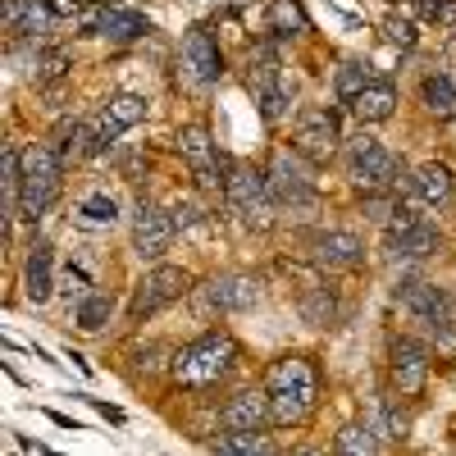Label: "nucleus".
I'll list each match as a JSON object with an SVG mask.
<instances>
[{
	"label": "nucleus",
	"mask_w": 456,
	"mask_h": 456,
	"mask_svg": "<svg viewBox=\"0 0 456 456\" xmlns=\"http://www.w3.org/2000/svg\"><path fill=\"white\" fill-rule=\"evenodd\" d=\"M183 73H187V83H192V87H210V83H219L224 55H219L215 37H210L206 28L187 32V42H183Z\"/></svg>",
	"instance_id": "obj_10"
},
{
	"label": "nucleus",
	"mask_w": 456,
	"mask_h": 456,
	"mask_svg": "<svg viewBox=\"0 0 456 456\" xmlns=\"http://www.w3.org/2000/svg\"><path fill=\"white\" fill-rule=\"evenodd\" d=\"M114 219H119V201H114L110 192H92L78 206V224H87V228H110Z\"/></svg>",
	"instance_id": "obj_27"
},
{
	"label": "nucleus",
	"mask_w": 456,
	"mask_h": 456,
	"mask_svg": "<svg viewBox=\"0 0 456 456\" xmlns=\"http://www.w3.org/2000/svg\"><path fill=\"white\" fill-rule=\"evenodd\" d=\"M224 197H228V206H238V210H247V215H260L265 210V201H274L270 197V174H256V169H233L224 178Z\"/></svg>",
	"instance_id": "obj_13"
},
{
	"label": "nucleus",
	"mask_w": 456,
	"mask_h": 456,
	"mask_svg": "<svg viewBox=\"0 0 456 456\" xmlns=\"http://www.w3.org/2000/svg\"><path fill=\"white\" fill-rule=\"evenodd\" d=\"M311 256L320 265H329V270H356V265L365 260V242L356 233H315Z\"/></svg>",
	"instance_id": "obj_15"
},
{
	"label": "nucleus",
	"mask_w": 456,
	"mask_h": 456,
	"mask_svg": "<svg viewBox=\"0 0 456 456\" xmlns=\"http://www.w3.org/2000/svg\"><path fill=\"white\" fill-rule=\"evenodd\" d=\"M384 37H388L393 46H415V23L402 19V14H388L384 19Z\"/></svg>",
	"instance_id": "obj_34"
},
{
	"label": "nucleus",
	"mask_w": 456,
	"mask_h": 456,
	"mask_svg": "<svg viewBox=\"0 0 456 456\" xmlns=\"http://www.w3.org/2000/svg\"><path fill=\"white\" fill-rule=\"evenodd\" d=\"M301 315H306V324H315V329H329V324H333V315H338L329 288H315L306 301H301Z\"/></svg>",
	"instance_id": "obj_33"
},
{
	"label": "nucleus",
	"mask_w": 456,
	"mask_h": 456,
	"mask_svg": "<svg viewBox=\"0 0 456 456\" xmlns=\"http://www.w3.org/2000/svg\"><path fill=\"white\" fill-rule=\"evenodd\" d=\"M311 415V402L288 397V393H270V425H301Z\"/></svg>",
	"instance_id": "obj_31"
},
{
	"label": "nucleus",
	"mask_w": 456,
	"mask_h": 456,
	"mask_svg": "<svg viewBox=\"0 0 456 456\" xmlns=\"http://www.w3.org/2000/svg\"><path fill=\"white\" fill-rule=\"evenodd\" d=\"M402 306H406L415 320L434 324V329L456 324V320H452V301H447V292H443V288H434V283H411V288L402 292Z\"/></svg>",
	"instance_id": "obj_14"
},
{
	"label": "nucleus",
	"mask_w": 456,
	"mask_h": 456,
	"mask_svg": "<svg viewBox=\"0 0 456 456\" xmlns=\"http://www.w3.org/2000/svg\"><path fill=\"white\" fill-rule=\"evenodd\" d=\"M374 83V69L370 64H361V60H347L338 73H333V92L342 96V101H356L365 87Z\"/></svg>",
	"instance_id": "obj_23"
},
{
	"label": "nucleus",
	"mask_w": 456,
	"mask_h": 456,
	"mask_svg": "<svg viewBox=\"0 0 456 456\" xmlns=\"http://www.w3.org/2000/svg\"><path fill=\"white\" fill-rule=\"evenodd\" d=\"M210 306L215 311H251L256 301H260V283L251 274H224L210 283Z\"/></svg>",
	"instance_id": "obj_17"
},
{
	"label": "nucleus",
	"mask_w": 456,
	"mask_h": 456,
	"mask_svg": "<svg viewBox=\"0 0 456 456\" xmlns=\"http://www.w3.org/2000/svg\"><path fill=\"white\" fill-rule=\"evenodd\" d=\"M388 247H393V256H402V260H425V256H434V251L443 247V233H438L434 224L415 219L411 228H402V233H388Z\"/></svg>",
	"instance_id": "obj_18"
},
{
	"label": "nucleus",
	"mask_w": 456,
	"mask_h": 456,
	"mask_svg": "<svg viewBox=\"0 0 456 456\" xmlns=\"http://www.w3.org/2000/svg\"><path fill=\"white\" fill-rule=\"evenodd\" d=\"M23 288H28L32 301H46V297L55 292V283H51V247H46V242L32 247V256H28V265H23Z\"/></svg>",
	"instance_id": "obj_22"
},
{
	"label": "nucleus",
	"mask_w": 456,
	"mask_h": 456,
	"mask_svg": "<svg viewBox=\"0 0 456 456\" xmlns=\"http://www.w3.org/2000/svg\"><path fill=\"white\" fill-rule=\"evenodd\" d=\"M333 447L347 452V456H370V452H379V434L370 425H347V429L333 438Z\"/></svg>",
	"instance_id": "obj_29"
},
{
	"label": "nucleus",
	"mask_w": 456,
	"mask_h": 456,
	"mask_svg": "<svg viewBox=\"0 0 456 456\" xmlns=\"http://www.w3.org/2000/svg\"><path fill=\"white\" fill-rule=\"evenodd\" d=\"M270 197H274V206H315V183H311L306 156H301L297 146L274 156V165H270Z\"/></svg>",
	"instance_id": "obj_3"
},
{
	"label": "nucleus",
	"mask_w": 456,
	"mask_h": 456,
	"mask_svg": "<svg viewBox=\"0 0 456 456\" xmlns=\"http://www.w3.org/2000/svg\"><path fill=\"white\" fill-rule=\"evenodd\" d=\"M178 156L192 165V174H197V183L201 187H215L219 178V156H215V142H210V133L201 128V124H192V128H183L178 133Z\"/></svg>",
	"instance_id": "obj_12"
},
{
	"label": "nucleus",
	"mask_w": 456,
	"mask_h": 456,
	"mask_svg": "<svg viewBox=\"0 0 456 456\" xmlns=\"http://www.w3.org/2000/svg\"><path fill=\"white\" fill-rule=\"evenodd\" d=\"M110 311H114V301H110L105 292H92V297H83V306H78V324H83L87 333H96V329L110 324Z\"/></svg>",
	"instance_id": "obj_32"
},
{
	"label": "nucleus",
	"mask_w": 456,
	"mask_h": 456,
	"mask_svg": "<svg viewBox=\"0 0 456 456\" xmlns=\"http://www.w3.org/2000/svg\"><path fill=\"white\" fill-rule=\"evenodd\" d=\"M434 23H438V28H452V23H456V0H438Z\"/></svg>",
	"instance_id": "obj_38"
},
{
	"label": "nucleus",
	"mask_w": 456,
	"mask_h": 456,
	"mask_svg": "<svg viewBox=\"0 0 456 456\" xmlns=\"http://www.w3.org/2000/svg\"><path fill=\"white\" fill-rule=\"evenodd\" d=\"M270 28L279 37H297V32H306V14H301L297 0H274L270 5Z\"/></svg>",
	"instance_id": "obj_30"
},
{
	"label": "nucleus",
	"mask_w": 456,
	"mask_h": 456,
	"mask_svg": "<svg viewBox=\"0 0 456 456\" xmlns=\"http://www.w3.org/2000/svg\"><path fill=\"white\" fill-rule=\"evenodd\" d=\"M83 32H96V37H110V42H137L146 37V19L133 14V10H119V5H83V14L73 19Z\"/></svg>",
	"instance_id": "obj_8"
},
{
	"label": "nucleus",
	"mask_w": 456,
	"mask_h": 456,
	"mask_svg": "<svg viewBox=\"0 0 456 456\" xmlns=\"http://www.w3.org/2000/svg\"><path fill=\"white\" fill-rule=\"evenodd\" d=\"M420 101L434 114H452L456 110V83L447 78V73H429V78L420 83Z\"/></svg>",
	"instance_id": "obj_24"
},
{
	"label": "nucleus",
	"mask_w": 456,
	"mask_h": 456,
	"mask_svg": "<svg viewBox=\"0 0 456 456\" xmlns=\"http://www.w3.org/2000/svg\"><path fill=\"white\" fill-rule=\"evenodd\" d=\"M260 110H265V119H270V124H279L283 119V114H288V92L283 87H270V92H260Z\"/></svg>",
	"instance_id": "obj_35"
},
{
	"label": "nucleus",
	"mask_w": 456,
	"mask_h": 456,
	"mask_svg": "<svg viewBox=\"0 0 456 456\" xmlns=\"http://www.w3.org/2000/svg\"><path fill=\"white\" fill-rule=\"evenodd\" d=\"M388 374H393V388L420 393L425 379H429V347L415 338H397L393 352H388Z\"/></svg>",
	"instance_id": "obj_9"
},
{
	"label": "nucleus",
	"mask_w": 456,
	"mask_h": 456,
	"mask_svg": "<svg viewBox=\"0 0 456 456\" xmlns=\"http://www.w3.org/2000/svg\"><path fill=\"white\" fill-rule=\"evenodd\" d=\"M393 105H397V87L388 83V78H374L356 101H352V114L361 124H384V119H393Z\"/></svg>",
	"instance_id": "obj_20"
},
{
	"label": "nucleus",
	"mask_w": 456,
	"mask_h": 456,
	"mask_svg": "<svg viewBox=\"0 0 456 456\" xmlns=\"http://www.w3.org/2000/svg\"><path fill=\"white\" fill-rule=\"evenodd\" d=\"M187 279L183 270H174V265H156L151 274H142L137 279V288H133V320H146V315H156V311H165L169 301H178L183 292H187Z\"/></svg>",
	"instance_id": "obj_4"
},
{
	"label": "nucleus",
	"mask_w": 456,
	"mask_h": 456,
	"mask_svg": "<svg viewBox=\"0 0 456 456\" xmlns=\"http://www.w3.org/2000/svg\"><path fill=\"white\" fill-rule=\"evenodd\" d=\"M174 233H178V224H174L169 215H160L156 206H142V215H137V224H133V251H137L142 260H160V256L169 251Z\"/></svg>",
	"instance_id": "obj_11"
},
{
	"label": "nucleus",
	"mask_w": 456,
	"mask_h": 456,
	"mask_svg": "<svg viewBox=\"0 0 456 456\" xmlns=\"http://www.w3.org/2000/svg\"><path fill=\"white\" fill-rule=\"evenodd\" d=\"M233 5H238V10H242V5H247V0H233Z\"/></svg>",
	"instance_id": "obj_40"
},
{
	"label": "nucleus",
	"mask_w": 456,
	"mask_h": 456,
	"mask_svg": "<svg viewBox=\"0 0 456 456\" xmlns=\"http://www.w3.org/2000/svg\"><path fill=\"white\" fill-rule=\"evenodd\" d=\"M174 224H178V228H192V224H201V210L178 201V206H174Z\"/></svg>",
	"instance_id": "obj_37"
},
{
	"label": "nucleus",
	"mask_w": 456,
	"mask_h": 456,
	"mask_svg": "<svg viewBox=\"0 0 456 456\" xmlns=\"http://www.w3.org/2000/svg\"><path fill=\"white\" fill-rule=\"evenodd\" d=\"M265 393H288V397H301L311 402L320 397V370L306 361V356H283L265 370Z\"/></svg>",
	"instance_id": "obj_7"
},
{
	"label": "nucleus",
	"mask_w": 456,
	"mask_h": 456,
	"mask_svg": "<svg viewBox=\"0 0 456 456\" xmlns=\"http://www.w3.org/2000/svg\"><path fill=\"white\" fill-rule=\"evenodd\" d=\"M19 169H23V187H19V215L23 219H42L60 192V169H64V156L55 146H42L32 142L28 151H19Z\"/></svg>",
	"instance_id": "obj_1"
},
{
	"label": "nucleus",
	"mask_w": 456,
	"mask_h": 456,
	"mask_svg": "<svg viewBox=\"0 0 456 456\" xmlns=\"http://www.w3.org/2000/svg\"><path fill=\"white\" fill-rule=\"evenodd\" d=\"M224 429H265L270 425V397L265 393H238L224 406Z\"/></svg>",
	"instance_id": "obj_19"
},
{
	"label": "nucleus",
	"mask_w": 456,
	"mask_h": 456,
	"mask_svg": "<svg viewBox=\"0 0 456 456\" xmlns=\"http://www.w3.org/2000/svg\"><path fill=\"white\" fill-rule=\"evenodd\" d=\"M0 19H5V28L19 32V37H42L55 23L51 0H5V5H0Z\"/></svg>",
	"instance_id": "obj_16"
},
{
	"label": "nucleus",
	"mask_w": 456,
	"mask_h": 456,
	"mask_svg": "<svg viewBox=\"0 0 456 456\" xmlns=\"http://www.w3.org/2000/svg\"><path fill=\"white\" fill-rule=\"evenodd\" d=\"M215 447L228 452V456H256V452H270L274 443H270V434H260V429H228V438H219Z\"/></svg>",
	"instance_id": "obj_26"
},
{
	"label": "nucleus",
	"mask_w": 456,
	"mask_h": 456,
	"mask_svg": "<svg viewBox=\"0 0 456 456\" xmlns=\"http://www.w3.org/2000/svg\"><path fill=\"white\" fill-rule=\"evenodd\" d=\"M370 429H374L379 438L402 443V438H406V429H411V415H406L402 406H379V411L370 415Z\"/></svg>",
	"instance_id": "obj_28"
},
{
	"label": "nucleus",
	"mask_w": 456,
	"mask_h": 456,
	"mask_svg": "<svg viewBox=\"0 0 456 456\" xmlns=\"http://www.w3.org/2000/svg\"><path fill=\"white\" fill-rule=\"evenodd\" d=\"M233 361H238L233 338L206 333V338L187 342V347L178 352V361H174V379H178V384H192V388H206V384H215V379H224L228 370H233Z\"/></svg>",
	"instance_id": "obj_2"
},
{
	"label": "nucleus",
	"mask_w": 456,
	"mask_h": 456,
	"mask_svg": "<svg viewBox=\"0 0 456 456\" xmlns=\"http://www.w3.org/2000/svg\"><path fill=\"white\" fill-rule=\"evenodd\" d=\"M69 69V55H60V51H51V55H42V60H37V78H60V73Z\"/></svg>",
	"instance_id": "obj_36"
},
{
	"label": "nucleus",
	"mask_w": 456,
	"mask_h": 456,
	"mask_svg": "<svg viewBox=\"0 0 456 456\" xmlns=\"http://www.w3.org/2000/svg\"><path fill=\"white\" fill-rule=\"evenodd\" d=\"M411 187H415V197H420L425 206H447L456 197V183H452L447 165H420L415 178H411Z\"/></svg>",
	"instance_id": "obj_21"
},
{
	"label": "nucleus",
	"mask_w": 456,
	"mask_h": 456,
	"mask_svg": "<svg viewBox=\"0 0 456 456\" xmlns=\"http://www.w3.org/2000/svg\"><path fill=\"white\" fill-rule=\"evenodd\" d=\"M105 114H110L119 128H133V124L146 119V101H142L137 92H114V96L105 101Z\"/></svg>",
	"instance_id": "obj_25"
},
{
	"label": "nucleus",
	"mask_w": 456,
	"mask_h": 456,
	"mask_svg": "<svg viewBox=\"0 0 456 456\" xmlns=\"http://www.w3.org/2000/svg\"><path fill=\"white\" fill-rule=\"evenodd\" d=\"M338 119H333V110H320V105H311V110H301L297 114V151L306 156L311 165H329V156L338 151Z\"/></svg>",
	"instance_id": "obj_5"
},
{
	"label": "nucleus",
	"mask_w": 456,
	"mask_h": 456,
	"mask_svg": "<svg viewBox=\"0 0 456 456\" xmlns=\"http://www.w3.org/2000/svg\"><path fill=\"white\" fill-rule=\"evenodd\" d=\"M434 10H438V0H420V14L425 19H434Z\"/></svg>",
	"instance_id": "obj_39"
},
{
	"label": "nucleus",
	"mask_w": 456,
	"mask_h": 456,
	"mask_svg": "<svg viewBox=\"0 0 456 456\" xmlns=\"http://www.w3.org/2000/svg\"><path fill=\"white\" fill-rule=\"evenodd\" d=\"M347 169H352V178L365 187V192H379V187H393V183H397V160H393L374 137H356V142H352Z\"/></svg>",
	"instance_id": "obj_6"
}]
</instances>
